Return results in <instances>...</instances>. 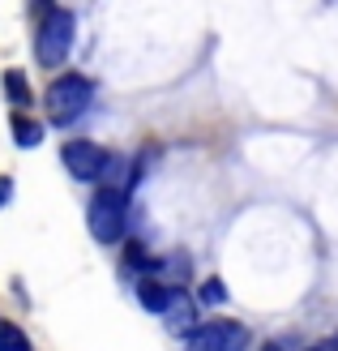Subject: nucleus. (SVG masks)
<instances>
[{"instance_id":"nucleus-7","label":"nucleus","mask_w":338,"mask_h":351,"mask_svg":"<svg viewBox=\"0 0 338 351\" xmlns=\"http://www.w3.org/2000/svg\"><path fill=\"white\" fill-rule=\"evenodd\" d=\"M163 317H167L171 330H180V335H193V317H197V313H193V300H189L184 291H176V287H171V304H167Z\"/></svg>"},{"instance_id":"nucleus-3","label":"nucleus","mask_w":338,"mask_h":351,"mask_svg":"<svg viewBox=\"0 0 338 351\" xmlns=\"http://www.w3.org/2000/svg\"><path fill=\"white\" fill-rule=\"evenodd\" d=\"M95 103V82L82 77V73H69V77H56L47 86V112L56 125H69V120H77L86 108Z\"/></svg>"},{"instance_id":"nucleus-6","label":"nucleus","mask_w":338,"mask_h":351,"mask_svg":"<svg viewBox=\"0 0 338 351\" xmlns=\"http://www.w3.org/2000/svg\"><path fill=\"white\" fill-rule=\"evenodd\" d=\"M137 300H141L146 313H158V317H163L167 304H171V287L158 283V278H141V283H137Z\"/></svg>"},{"instance_id":"nucleus-1","label":"nucleus","mask_w":338,"mask_h":351,"mask_svg":"<svg viewBox=\"0 0 338 351\" xmlns=\"http://www.w3.org/2000/svg\"><path fill=\"white\" fill-rule=\"evenodd\" d=\"M73 34H77V17L69 13V9H51V13H43L39 34H34V60H39L43 69L64 64L69 47H73Z\"/></svg>"},{"instance_id":"nucleus-5","label":"nucleus","mask_w":338,"mask_h":351,"mask_svg":"<svg viewBox=\"0 0 338 351\" xmlns=\"http://www.w3.org/2000/svg\"><path fill=\"white\" fill-rule=\"evenodd\" d=\"M60 159H64L69 171H73V180H99V176L108 171V163H112L108 150L99 142H64Z\"/></svg>"},{"instance_id":"nucleus-14","label":"nucleus","mask_w":338,"mask_h":351,"mask_svg":"<svg viewBox=\"0 0 338 351\" xmlns=\"http://www.w3.org/2000/svg\"><path fill=\"white\" fill-rule=\"evenodd\" d=\"M265 351H282V347H278V343H270V347H265Z\"/></svg>"},{"instance_id":"nucleus-9","label":"nucleus","mask_w":338,"mask_h":351,"mask_svg":"<svg viewBox=\"0 0 338 351\" xmlns=\"http://www.w3.org/2000/svg\"><path fill=\"white\" fill-rule=\"evenodd\" d=\"M0 351H30L26 330L13 326V322H0Z\"/></svg>"},{"instance_id":"nucleus-4","label":"nucleus","mask_w":338,"mask_h":351,"mask_svg":"<svg viewBox=\"0 0 338 351\" xmlns=\"http://www.w3.org/2000/svg\"><path fill=\"white\" fill-rule=\"evenodd\" d=\"M248 330L240 322H210L184 335V351H244Z\"/></svg>"},{"instance_id":"nucleus-13","label":"nucleus","mask_w":338,"mask_h":351,"mask_svg":"<svg viewBox=\"0 0 338 351\" xmlns=\"http://www.w3.org/2000/svg\"><path fill=\"white\" fill-rule=\"evenodd\" d=\"M309 351H338V343H317V347H309Z\"/></svg>"},{"instance_id":"nucleus-11","label":"nucleus","mask_w":338,"mask_h":351,"mask_svg":"<svg viewBox=\"0 0 338 351\" xmlns=\"http://www.w3.org/2000/svg\"><path fill=\"white\" fill-rule=\"evenodd\" d=\"M197 300H202V304H223V300H227V287L219 283V278H206V283L197 287Z\"/></svg>"},{"instance_id":"nucleus-10","label":"nucleus","mask_w":338,"mask_h":351,"mask_svg":"<svg viewBox=\"0 0 338 351\" xmlns=\"http://www.w3.org/2000/svg\"><path fill=\"white\" fill-rule=\"evenodd\" d=\"M5 90H9V99L17 103V108H30V86H26V77L17 73V69L5 73Z\"/></svg>"},{"instance_id":"nucleus-12","label":"nucleus","mask_w":338,"mask_h":351,"mask_svg":"<svg viewBox=\"0 0 338 351\" xmlns=\"http://www.w3.org/2000/svg\"><path fill=\"white\" fill-rule=\"evenodd\" d=\"M13 197V180H9V176H0V206H5Z\"/></svg>"},{"instance_id":"nucleus-8","label":"nucleus","mask_w":338,"mask_h":351,"mask_svg":"<svg viewBox=\"0 0 338 351\" xmlns=\"http://www.w3.org/2000/svg\"><path fill=\"white\" fill-rule=\"evenodd\" d=\"M13 137H17V146H22V150H30V146H39V142H43V125L17 112V116H13Z\"/></svg>"},{"instance_id":"nucleus-2","label":"nucleus","mask_w":338,"mask_h":351,"mask_svg":"<svg viewBox=\"0 0 338 351\" xmlns=\"http://www.w3.org/2000/svg\"><path fill=\"white\" fill-rule=\"evenodd\" d=\"M124 219H129V210H124V193L120 189H99L90 206H86V227H90V236L99 244H116L124 236Z\"/></svg>"}]
</instances>
